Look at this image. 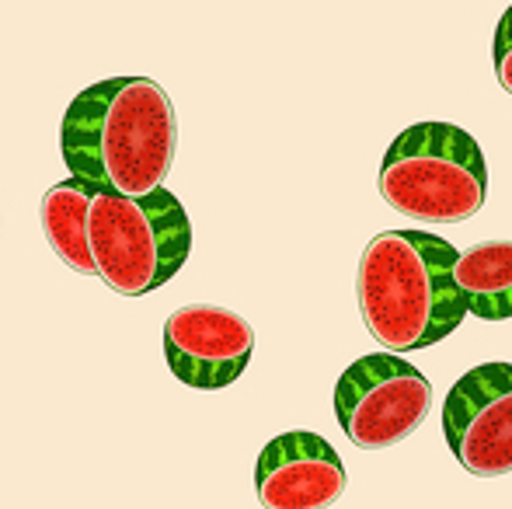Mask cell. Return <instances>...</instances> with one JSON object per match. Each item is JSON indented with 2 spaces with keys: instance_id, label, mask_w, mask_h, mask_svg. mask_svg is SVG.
<instances>
[{
  "instance_id": "6da1fadb",
  "label": "cell",
  "mask_w": 512,
  "mask_h": 509,
  "mask_svg": "<svg viewBox=\"0 0 512 509\" xmlns=\"http://www.w3.org/2000/svg\"><path fill=\"white\" fill-rule=\"evenodd\" d=\"M175 147V105L150 77H108L91 84L70 102L60 123L70 178L126 199L164 189Z\"/></svg>"
},
{
  "instance_id": "7a4b0ae2",
  "label": "cell",
  "mask_w": 512,
  "mask_h": 509,
  "mask_svg": "<svg viewBox=\"0 0 512 509\" xmlns=\"http://www.w3.org/2000/svg\"><path fill=\"white\" fill-rule=\"evenodd\" d=\"M450 241L425 231H384L359 258L356 297L363 325L387 353H418L464 321V297L453 286Z\"/></svg>"
},
{
  "instance_id": "3957f363",
  "label": "cell",
  "mask_w": 512,
  "mask_h": 509,
  "mask_svg": "<svg viewBox=\"0 0 512 509\" xmlns=\"http://www.w3.org/2000/svg\"><path fill=\"white\" fill-rule=\"evenodd\" d=\"M91 272L119 297H143L178 276L192 252V224L175 192L143 199L95 192L84 217Z\"/></svg>"
},
{
  "instance_id": "277c9868",
  "label": "cell",
  "mask_w": 512,
  "mask_h": 509,
  "mask_svg": "<svg viewBox=\"0 0 512 509\" xmlns=\"http://www.w3.org/2000/svg\"><path fill=\"white\" fill-rule=\"evenodd\" d=\"M377 189L408 220L460 224L481 213L488 164L478 140L453 123H415L387 147Z\"/></svg>"
},
{
  "instance_id": "5b68a950",
  "label": "cell",
  "mask_w": 512,
  "mask_h": 509,
  "mask_svg": "<svg viewBox=\"0 0 512 509\" xmlns=\"http://www.w3.org/2000/svg\"><path fill=\"white\" fill-rule=\"evenodd\" d=\"M432 408V384L394 353L356 360L335 384V415L359 450H387L408 440Z\"/></svg>"
},
{
  "instance_id": "8992f818",
  "label": "cell",
  "mask_w": 512,
  "mask_h": 509,
  "mask_svg": "<svg viewBox=\"0 0 512 509\" xmlns=\"http://www.w3.org/2000/svg\"><path fill=\"white\" fill-rule=\"evenodd\" d=\"M443 436L471 475H512V363H481L450 387Z\"/></svg>"
},
{
  "instance_id": "52a82bcc",
  "label": "cell",
  "mask_w": 512,
  "mask_h": 509,
  "mask_svg": "<svg viewBox=\"0 0 512 509\" xmlns=\"http://www.w3.org/2000/svg\"><path fill=\"white\" fill-rule=\"evenodd\" d=\"M251 353H255V328L227 307L189 304L164 321V360L185 387L196 391L230 387L248 370Z\"/></svg>"
},
{
  "instance_id": "ba28073f",
  "label": "cell",
  "mask_w": 512,
  "mask_h": 509,
  "mask_svg": "<svg viewBox=\"0 0 512 509\" xmlns=\"http://www.w3.org/2000/svg\"><path fill=\"white\" fill-rule=\"evenodd\" d=\"M345 464L324 436L293 429L265 443L255 492L265 509H331L345 496Z\"/></svg>"
},
{
  "instance_id": "9c48e42d",
  "label": "cell",
  "mask_w": 512,
  "mask_h": 509,
  "mask_svg": "<svg viewBox=\"0 0 512 509\" xmlns=\"http://www.w3.org/2000/svg\"><path fill=\"white\" fill-rule=\"evenodd\" d=\"M450 276L467 314L481 321L512 318V241H485L457 252Z\"/></svg>"
},
{
  "instance_id": "30bf717a",
  "label": "cell",
  "mask_w": 512,
  "mask_h": 509,
  "mask_svg": "<svg viewBox=\"0 0 512 509\" xmlns=\"http://www.w3.org/2000/svg\"><path fill=\"white\" fill-rule=\"evenodd\" d=\"M98 189L67 178V182L53 185V189L42 196V231L46 241L60 262L67 269H74L77 276H95L91 272V258H88V241H84V217H88V203Z\"/></svg>"
},
{
  "instance_id": "8fae6325",
  "label": "cell",
  "mask_w": 512,
  "mask_h": 509,
  "mask_svg": "<svg viewBox=\"0 0 512 509\" xmlns=\"http://www.w3.org/2000/svg\"><path fill=\"white\" fill-rule=\"evenodd\" d=\"M492 63H495V74H499V84L512 95V7L499 18V25H495Z\"/></svg>"
}]
</instances>
